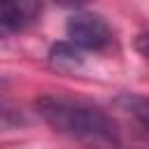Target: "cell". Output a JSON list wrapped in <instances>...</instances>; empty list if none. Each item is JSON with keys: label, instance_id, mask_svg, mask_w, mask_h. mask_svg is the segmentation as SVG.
Masks as SVG:
<instances>
[{"label": "cell", "instance_id": "obj_4", "mask_svg": "<svg viewBox=\"0 0 149 149\" xmlns=\"http://www.w3.org/2000/svg\"><path fill=\"white\" fill-rule=\"evenodd\" d=\"M49 61H51L54 68H58L63 72H74L81 65V49H77L70 42H58V44L51 47Z\"/></svg>", "mask_w": 149, "mask_h": 149}, {"label": "cell", "instance_id": "obj_3", "mask_svg": "<svg viewBox=\"0 0 149 149\" xmlns=\"http://www.w3.org/2000/svg\"><path fill=\"white\" fill-rule=\"evenodd\" d=\"M116 107L126 112L137 123V128L149 137V98L137 95V93H123L116 98Z\"/></svg>", "mask_w": 149, "mask_h": 149}, {"label": "cell", "instance_id": "obj_2", "mask_svg": "<svg viewBox=\"0 0 149 149\" xmlns=\"http://www.w3.org/2000/svg\"><path fill=\"white\" fill-rule=\"evenodd\" d=\"M68 42L81 51H102L112 44V28L109 23L93 12H77L68 19L65 26Z\"/></svg>", "mask_w": 149, "mask_h": 149}, {"label": "cell", "instance_id": "obj_8", "mask_svg": "<svg viewBox=\"0 0 149 149\" xmlns=\"http://www.w3.org/2000/svg\"><path fill=\"white\" fill-rule=\"evenodd\" d=\"M58 5H65V7H74V5H81L84 0H56Z\"/></svg>", "mask_w": 149, "mask_h": 149}, {"label": "cell", "instance_id": "obj_1", "mask_svg": "<svg viewBox=\"0 0 149 149\" xmlns=\"http://www.w3.org/2000/svg\"><path fill=\"white\" fill-rule=\"evenodd\" d=\"M35 112L49 128L88 149H121L119 126L102 107L93 102L56 93L37 98Z\"/></svg>", "mask_w": 149, "mask_h": 149}, {"label": "cell", "instance_id": "obj_5", "mask_svg": "<svg viewBox=\"0 0 149 149\" xmlns=\"http://www.w3.org/2000/svg\"><path fill=\"white\" fill-rule=\"evenodd\" d=\"M26 14L19 0H0V37L14 35L23 28Z\"/></svg>", "mask_w": 149, "mask_h": 149}, {"label": "cell", "instance_id": "obj_7", "mask_svg": "<svg viewBox=\"0 0 149 149\" xmlns=\"http://www.w3.org/2000/svg\"><path fill=\"white\" fill-rule=\"evenodd\" d=\"M135 47H137V51H140L142 56H147V58H149V33L140 35V37H137V42H135Z\"/></svg>", "mask_w": 149, "mask_h": 149}, {"label": "cell", "instance_id": "obj_6", "mask_svg": "<svg viewBox=\"0 0 149 149\" xmlns=\"http://www.w3.org/2000/svg\"><path fill=\"white\" fill-rule=\"evenodd\" d=\"M23 126H28L26 114H23L19 107H14V105L0 100V133L16 130V128H23Z\"/></svg>", "mask_w": 149, "mask_h": 149}]
</instances>
